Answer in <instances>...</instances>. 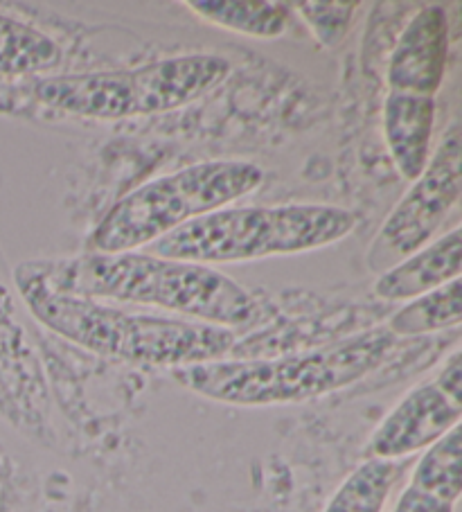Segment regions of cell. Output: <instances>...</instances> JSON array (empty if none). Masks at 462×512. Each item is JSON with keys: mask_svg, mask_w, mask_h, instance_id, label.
<instances>
[{"mask_svg": "<svg viewBox=\"0 0 462 512\" xmlns=\"http://www.w3.org/2000/svg\"><path fill=\"white\" fill-rule=\"evenodd\" d=\"M52 289L86 298L163 307L226 330L255 328L262 305L239 282L206 264L151 253H86L61 262H25Z\"/></svg>", "mask_w": 462, "mask_h": 512, "instance_id": "cell-1", "label": "cell"}, {"mask_svg": "<svg viewBox=\"0 0 462 512\" xmlns=\"http://www.w3.org/2000/svg\"><path fill=\"white\" fill-rule=\"evenodd\" d=\"M14 278L39 323L95 355L174 370L226 359L237 346V334L217 325L129 314L95 298L52 289L25 262Z\"/></svg>", "mask_w": 462, "mask_h": 512, "instance_id": "cell-2", "label": "cell"}, {"mask_svg": "<svg viewBox=\"0 0 462 512\" xmlns=\"http://www.w3.org/2000/svg\"><path fill=\"white\" fill-rule=\"evenodd\" d=\"M397 337L388 328L361 332L332 346L273 359H219L174 368L183 388L235 406L296 404L357 384L384 364Z\"/></svg>", "mask_w": 462, "mask_h": 512, "instance_id": "cell-3", "label": "cell"}, {"mask_svg": "<svg viewBox=\"0 0 462 512\" xmlns=\"http://www.w3.org/2000/svg\"><path fill=\"white\" fill-rule=\"evenodd\" d=\"M357 226V215L321 203L219 208L183 224L149 246L151 255L194 264H226L307 253L336 244Z\"/></svg>", "mask_w": 462, "mask_h": 512, "instance_id": "cell-4", "label": "cell"}, {"mask_svg": "<svg viewBox=\"0 0 462 512\" xmlns=\"http://www.w3.org/2000/svg\"><path fill=\"white\" fill-rule=\"evenodd\" d=\"M264 170L246 161H208L161 176L115 201L91 235L93 253H129L183 224L246 197Z\"/></svg>", "mask_w": 462, "mask_h": 512, "instance_id": "cell-5", "label": "cell"}, {"mask_svg": "<svg viewBox=\"0 0 462 512\" xmlns=\"http://www.w3.org/2000/svg\"><path fill=\"white\" fill-rule=\"evenodd\" d=\"M230 61L217 55H183L140 68L39 79V102L73 116L122 120L179 109L199 100L230 75Z\"/></svg>", "mask_w": 462, "mask_h": 512, "instance_id": "cell-6", "label": "cell"}, {"mask_svg": "<svg viewBox=\"0 0 462 512\" xmlns=\"http://www.w3.org/2000/svg\"><path fill=\"white\" fill-rule=\"evenodd\" d=\"M462 192L460 129L447 131L429 158L426 170L413 181L393 213L386 217L368 249V267L379 276L431 242Z\"/></svg>", "mask_w": 462, "mask_h": 512, "instance_id": "cell-7", "label": "cell"}, {"mask_svg": "<svg viewBox=\"0 0 462 512\" xmlns=\"http://www.w3.org/2000/svg\"><path fill=\"white\" fill-rule=\"evenodd\" d=\"M462 420V404L444 395L435 382L408 391L370 436L366 456L399 461L431 447Z\"/></svg>", "mask_w": 462, "mask_h": 512, "instance_id": "cell-8", "label": "cell"}, {"mask_svg": "<svg viewBox=\"0 0 462 512\" xmlns=\"http://www.w3.org/2000/svg\"><path fill=\"white\" fill-rule=\"evenodd\" d=\"M449 55V21L440 5H429L408 21L390 55L388 86L393 93L433 97L444 79Z\"/></svg>", "mask_w": 462, "mask_h": 512, "instance_id": "cell-9", "label": "cell"}, {"mask_svg": "<svg viewBox=\"0 0 462 512\" xmlns=\"http://www.w3.org/2000/svg\"><path fill=\"white\" fill-rule=\"evenodd\" d=\"M433 125V97L390 91L384 104V136L395 167L408 181H415L429 165Z\"/></svg>", "mask_w": 462, "mask_h": 512, "instance_id": "cell-10", "label": "cell"}, {"mask_svg": "<svg viewBox=\"0 0 462 512\" xmlns=\"http://www.w3.org/2000/svg\"><path fill=\"white\" fill-rule=\"evenodd\" d=\"M460 271L462 235L460 228H453L440 240L426 244L393 269L381 273L375 294L384 300H413L460 278Z\"/></svg>", "mask_w": 462, "mask_h": 512, "instance_id": "cell-11", "label": "cell"}, {"mask_svg": "<svg viewBox=\"0 0 462 512\" xmlns=\"http://www.w3.org/2000/svg\"><path fill=\"white\" fill-rule=\"evenodd\" d=\"M199 19L255 39H278L287 30V3H233V0H188Z\"/></svg>", "mask_w": 462, "mask_h": 512, "instance_id": "cell-12", "label": "cell"}, {"mask_svg": "<svg viewBox=\"0 0 462 512\" xmlns=\"http://www.w3.org/2000/svg\"><path fill=\"white\" fill-rule=\"evenodd\" d=\"M402 472L404 465L397 461L366 458L332 494L323 512H381Z\"/></svg>", "mask_w": 462, "mask_h": 512, "instance_id": "cell-13", "label": "cell"}, {"mask_svg": "<svg viewBox=\"0 0 462 512\" xmlns=\"http://www.w3.org/2000/svg\"><path fill=\"white\" fill-rule=\"evenodd\" d=\"M61 61V50L48 34L0 14V75L43 73Z\"/></svg>", "mask_w": 462, "mask_h": 512, "instance_id": "cell-14", "label": "cell"}, {"mask_svg": "<svg viewBox=\"0 0 462 512\" xmlns=\"http://www.w3.org/2000/svg\"><path fill=\"white\" fill-rule=\"evenodd\" d=\"M462 321L460 278L447 282L429 294L413 298L388 323V332L395 337H420L440 330L456 328Z\"/></svg>", "mask_w": 462, "mask_h": 512, "instance_id": "cell-15", "label": "cell"}, {"mask_svg": "<svg viewBox=\"0 0 462 512\" xmlns=\"http://www.w3.org/2000/svg\"><path fill=\"white\" fill-rule=\"evenodd\" d=\"M411 485L456 506L462 492V431L460 425L435 440L417 461Z\"/></svg>", "mask_w": 462, "mask_h": 512, "instance_id": "cell-16", "label": "cell"}, {"mask_svg": "<svg viewBox=\"0 0 462 512\" xmlns=\"http://www.w3.org/2000/svg\"><path fill=\"white\" fill-rule=\"evenodd\" d=\"M296 7L316 39L323 46L334 48L348 32L357 3H296Z\"/></svg>", "mask_w": 462, "mask_h": 512, "instance_id": "cell-17", "label": "cell"}, {"mask_svg": "<svg viewBox=\"0 0 462 512\" xmlns=\"http://www.w3.org/2000/svg\"><path fill=\"white\" fill-rule=\"evenodd\" d=\"M453 510H456L453 503H447L438 497H433V494H426L422 490L413 488V485H408V488L399 494L393 512H453Z\"/></svg>", "mask_w": 462, "mask_h": 512, "instance_id": "cell-18", "label": "cell"}, {"mask_svg": "<svg viewBox=\"0 0 462 512\" xmlns=\"http://www.w3.org/2000/svg\"><path fill=\"white\" fill-rule=\"evenodd\" d=\"M438 384L440 391L451 397L453 402L462 404V359H460V350L453 352V355L444 361L442 370L438 373V377L433 379Z\"/></svg>", "mask_w": 462, "mask_h": 512, "instance_id": "cell-19", "label": "cell"}]
</instances>
